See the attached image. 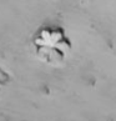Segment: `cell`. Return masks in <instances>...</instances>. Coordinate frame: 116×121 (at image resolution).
Returning a JSON list of instances; mask_svg holds the SVG:
<instances>
[{
    "instance_id": "cell-1",
    "label": "cell",
    "mask_w": 116,
    "mask_h": 121,
    "mask_svg": "<svg viewBox=\"0 0 116 121\" xmlns=\"http://www.w3.org/2000/svg\"><path fill=\"white\" fill-rule=\"evenodd\" d=\"M35 54L47 64L62 62L73 49L71 40L64 28L59 25H44L33 35Z\"/></svg>"
}]
</instances>
